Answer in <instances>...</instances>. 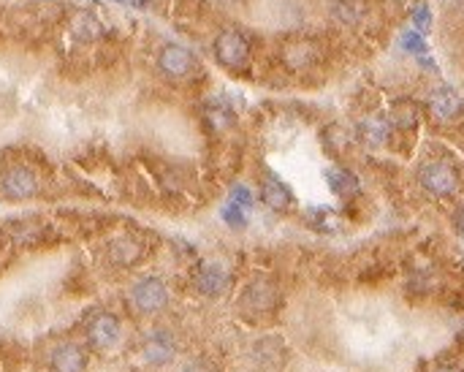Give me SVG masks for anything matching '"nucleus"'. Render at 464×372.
Returning <instances> with one entry per match:
<instances>
[{"label": "nucleus", "instance_id": "6ab92c4d", "mask_svg": "<svg viewBox=\"0 0 464 372\" xmlns=\"http://www.w3.org/2000/svg\"><path fill=\"white\" fill-rule=\"evenodd\" d=\"M207 120L212 123V128H215V131H223V128H229V125H231V112H229V106H226V103L212 101V103L207 106Z\"/></svg>", "mask_w": 464, "mask_h": 372}, {"label": "nucleus", "instance_id": "a211bd4d", "mask_svg": "<svg viewBox=\"0 0 464 372\" xmlns=\"http://www.w3.org/2000/svg\"><path fill=\"white\" fill-rule=\"evenodd\" d=\"M307 220H310V226H315L318 231H334L339 223H337V215L331 212V209H326V207H315V209H310L307 212Z\"/></svg>", "mask_w": 464, "mask_h": 372}, {"label": "nucleus", "instance_id": "0eeeda50", "mask_svg": "<svg viewBox=\"0 0 464 372\" xmlns=\"http://www.w3.org/2000/svg\"><path fill=\"white\" fill-rule=\"evenodd\" d=\"M158 65H160V71H163L166 76H171V79H185L187 74L196 68V57H193V52L187 47L166 44V47L160 49V54H158Z\"/></svg>", "mask_w": 464, "mask_h": 372}, {"label": "nucleus", "instance_id": "b1692460", "mask_svg": "<svg viewBox=\"0 0 464 372\" xmlns=\"http://www.w3.org/2000/svg\"><path fill=\"white\" fill-rule=\"evenodd\" d=\"M231 201L233 204H239L242 209L253 207V193H250V187L247 185H233L231 187Z\"/></svg>", "mask_w": 464, "mask_h": 372}, {"label": "nucleus", "instance_id": "393cba45", "mask_svg": "<svg viewBox=\"0 0 464 372\" xmlns=\"http://www.w3.org/2000/svg\"><path fill=\"white\" fill-rule=\"evenodd\" d=\"M421 65H423L426 71H434V63H432V60H426V57H421Z\"/></svg>", "mask_w": 464, "mask_h": 372}, {"label": "nucleus", "instance_id": "ddd939ff", "mask_svg": "<svg viewBox=\"0 0 464 372\" xmlns=\"http://www.w3.org/2000/svg\"><path fill=\"white\" fill-rule=\"evenodd\" d=\"M171 356H174V345L166 334H152L144 342V359L149 364H166V362H171Z\"/></svg>", "mask_w": 464, "mask_h": 372}, {"label": "nucleus", "instance_id": "423d86ee", "mask_svg": "<svg viewBox=\"0 0 464 372\" xmlns=\"http://www.w3.org/2000/svg\"><path fill=\"white\" fill-rule=\"evenodd\" d=\"M426 106H429L432 117H434V120H440V123H451V120H456V117L464 112L462 95L456 93L454 87H448V85H443V87L432 90V93H429V101H426Z\"/></svg>", "mask_w": 464, "mask_h": 372}, {"label": "nucleus", "instance_id": "20e7f679", "mask_svg": "<svg viewBox=\"0 0 464 372\" xmlns=\"http://www.w3.org/2000/svg\"><path fill=\"white\" fill-rule=\"evenodd\" d=\"M0 193L8 201H25L39 193V177L28 166H14L0 177Z\"/></svg>", "mask_w": 464, "mask_h": 372}, {"label": "nucleus", "instance_id": "1a4fd4ad", "mask_svg": "<svg viewBox=\"0 0 464 372\" xmlns=\"http://www.w3.org/2000/svg\"><path fill=\"white\" fill-rule=\"evenodd\" d=\"M52 367L54 372H85L87 367V356L79 345L74 342H63L52 351Z\"/></svg>", "mask_w": 464, "mask_h": 372}, {"label": "nucleus", "instance_id": "9d476101", "mask_svg": "<svg viewBox=\"0 0 464 372\" xmlns=\"http://www.w3.org/2000/svg\"><path fill=\"white\" fill-rule=\"evenodd\" d=\"M261 198H264V204H266L269 209H275V212H285V209L293 204L291 187L285 185L282 180H277L275 174L264 177V183H261Z\"/></svg>", "mask_w": 464, "mask_h": 372}, {"label": "nucleus", "instance_id": "4be33fe9", "mask_svg": "<svg viewBox=\"0 0 464 372\" xmlns=\"http://www.w3.org/2000/svg\"><path fill=\"white\" fill-rule=\"evenodd\" d=\"M402 47L408 49L410 54H418V57L426 54V41H423V36H421L418 30H408V33L402 36Z\"/></svg>", "mask_w": 464, "mask_h": 372}, {"label": "nucleus", "instance_id": "f8f14e48", "mask_svg": "<svg viewBox=\"0 0 464 372\" xmlns=\"http://www.w3.org/2000/svg\"><path fill=\"white\" fill-rule=\"evenodd\" d=\"M144 247H141L139 239H131V236H123V239H114L112 247H109V256L114 264L120 267H134L136 261L141 258Z\"/></svg>", "mask_w": 464, "mask_h": 372}, {"label": "nucleus", "instance_id": "39448f33", "mask_svg": "<svg viewBox=\"0 0 464 372\" xmlns=\"http://www.w3.org/2000/svg\"><path fill=\"white\" fill-rule=\"evenodd\" d=\"M120 337H123V326H120V318L112 313H98L87 326V340L95 351L114 348L120 342Z\"/></svg>", "mask_w": 464, "mask_h": 372}, {"label": "nucleus", "instance_id": "f257e3e1", "mask_svg": "<svg viewBox=\"0 0 464 372\" xmlns=\"http://www.w3.org/2000/svg\"><path fill=\"white\" fill-rule=\"evenodd\" d=\"M215 57L223 68L239 71L250 63V41L239 30H223L215 36Z\"/></svg>", "mask_w": 464, "mask_h": 372}, {"label": "nucleus", "instance_id": "7ed1b4c3", "mask_svg": "<svg viewBox=\"0 0 464 372\" xmlns=\"http://www.w3.org/2000/svg\"><path fill=\"white\" fill-rule=\"evenodd\" d=\"M131 302H134V307L139 313L149 316V313H158V310L166 307L169 291H166V285H163L160 278H141L131 288Z\"/></svg>", "mask_w": 464, "mask_h": 372}, {"label": "nucleus", "instance_id": "2eb2a0df", "mask_svg": "<svg viewBox=\"0 0 464 372\" xmlns=\"http://www.w3.org/2000/svg\"><path fill=\"white\" fill-rule=\"evenodd\" d=\"M326 183L331 187V193L337 196H353L359 193V177L348 169H328L326 172Z\"/></svg>", "mask_w": 464, "mask_h": 372}, {"label": "nucleus", "instance_id": "412c9836", "mask_svg": "<svg viewBox=\"0 0 464 372\" xmlns=\"http://www.w3.org/2000/svg\"><path fill=\"white\" fill-rule=\"evenodd\" d=\"M394 123L399 125V128H413L416 125V106L413 103H397L394 106Z\"/></svg>", "mask_w": 464, "mask_h": 372}, {"label": "nucleus", "instance_id": "f03ea898", "mask_svg": "<svg viewBox=\"0 0 464 372\" xmlns=\"http://www.w3.org/2000/svg\"><path fill=\"white\" fill-rule=\"evenodd\" d=\"M418 180L421 185L426 187L432 196H451L456 193L459 187V174L451 163L445 161H432V163H423L421 172H418Z\"/></svg>", "mask_w": 464, "mask_h": 372}, {"label": "nucleus", "instance_id": "a878e982", "mask_svg": "<svg viewBox=\"0 0 464 372\" xmlns=\"http://www.w3.org/2000/svg\"><path fill=\"white\" fill-rule=\"evenodd\" d=\"M456 226L464 231V209H459V215H456Z\"/></svg>", "mask_w": 464, "mask_h": 372}, {"label": "nucleus", "instance_id": "dca6fc26", "mask_svg": "<svg viewBox=\"0 0 464 372\" xmlns=\"http://www.w3.org/2000/svg\"><path fill=\"white\" fill-rule=\"evenodd\" d=\"M101 22H98V17H93L90 11H79L76 17H74V22H71V33L79 39V41H95L98 36H101Z\"/></svg>", "mask_w": 464, "mask_h": 372}, {"label": "nucleus", "instance_id": "9b49d317", "mask_svg": "<svg viewBox=\"0 0 464 372\" xmlns=\"http://www.w3.org/2000/svg\"><path fill=\"white\" fill-rule=\"evenodd\" d=\"M282 60H285L293 71L310 68V65L318 60V47H315L313 41H293V44L282 47Z\"/></svg>", "mask_w": 464, "mask_h": 372}, {"label": "nucleus", "instance_id": "4468645a", "mask_svg": "<svg viewBox=\"0 0 464 372\" xmlns=\"http://www.w3.org/2000/svg\"><path fill=\"white\" fill-rule=\"evenodd\" d=\"M331 14L342 25H359L364 19V14H367V3L364 0H334L331 3Z\"/></svg>", "mask_w": 464, "mask_h": 372}, {"label": "nucleus", "instance_id": "6e6552de", "mask_svg": "<svg viewBox=\"0 0 464 372\" xmlns=\"http://www.w3.org/2000/svg\"><path fill=\"white\" fill-rule=\"evenodd\" d=\"M229 282H231V272H229L223 264H218V261H207V264L196 272V285H198V291H204V293H209V296L226 293Z\"/></svg>", "mask_w": 464, "mask_h": 372}, {"label": "nucleus", "instance_id": "aec40b11", "mask_svg": "<svg viewBox=\"0 0 464 372\" xmlns=\"http://www.w3.org/2000/svg\"><path fill=\"white\" fill-rule=\"evenodd\" d=\"M220 218H223L231 229H244V226H247V215H244V209H242L239 204H233V201H229V204L220 209Z\"/></svg>", "mask_w": 464, "mask_h": 372}, {"label": "nucleus", "instance_id": "bb28decb", "mask_svg": "<svg viewBox=\"0 0 464 372\" xmlns=\"http://www.w3.org/2000/svg\"><path fill=\"white\" fill-rule=\"evenodd\" d=\"M440 372H459L456 367H445V370H440Z\"/></svg>", "mask_w": 464, "mask_h": 372}, {"label": "nucleus", "instance_id": "cd10ccee", "mask_svg": "<svg viewBox=\"0 0 464 372\" xmlns=\"http://www.w3.org/2000/svg\"><path fill=\"white\" fill-rule=\"evenodd\" d=\"M185 372H201V370H185Z\"/></svg>", "mask_w": 464, "mask_h": 372}, {"label": "nucleus", "instance_id": "f3484780", "mask_svg": "<svg viewBox=\"0 0 464 372\" xmlns=\"http://www.w3.org/2000/svg\"><path fill=\"white\" fill-rule=\"evenodd\" d=\"M386 134H388V128H386V123L377 120V117H370V120L361 123V139L367 141V144H372V147L383 144V141H386Z\"/></svg>", "mask_w": 464, "mask_h": 372}, {"label": "nucleus", "instance_id": "5701e85b", "mask_svg": "<svg viewBox=\"0 0 464 372\" xmlns=\"http://www.w3.org/2000/svg\"><path fill=\"white\" fill-rule=\"evenodd\" d=\"M413 25H416V30L421 36L429 30V25H432V11H429L426 6H418L416 11H413Z\"/></svg>", "mask_w": 464, "mask_h": 372}]
</instances>
